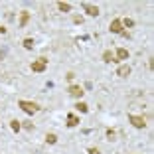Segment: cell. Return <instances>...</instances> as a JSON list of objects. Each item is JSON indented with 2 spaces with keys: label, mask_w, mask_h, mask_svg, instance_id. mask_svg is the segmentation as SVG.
Listing matches in <instances>:
<instances>
[{
  "label": "cell",
  "mask_w": 154,
  "mask_h": 154,
  "mask_svg": "<svg viewBox=\"0 0 154 154\" xmlns=\"http://www.w3.org/2000/svg\"><path fill=\"white\" fill-rule=\"evenodd\" d=\"M18 107L24 111V113H28V115H36L38 111L42 109L38 103H34V101H24V99H22V101H18Z\"/></svg>",
  "instance_id": "6da1fadb"
},
{
  "label": "cell",
  "mask_w": 154,
  "mask_h": 154,
  "mask_svg": "<svg viewBox=\"0 0 154 154\" xmlns=\"http://www.w3.org/2000/svg\"><path fill=\"white\" fill-rule=\"evenodd\" d=\"M45 67H48V59L45 57H40V59H36V61H32V71H36V73L45 71Z\"/></svg>",
  "instance_id": "7a4b0ae2"
},
{
  "label": "cell",
  "mask_w": 154,
  "mask_h": 154,
  "mask_svg": "<svg viewBox=\"0 0 154 154\" xmlns=\"http://www.w3.org/2000/svg\"><path fill=\"white\" fill-rule=\"evenodd\" d=\"M128 121L134 128H144L146 127V121L142 117H136V115H128Z\"/></svg>",
  "instance_id": "3957f363"
},
{
  "label": "cell",
  "mask_w": 154,
  "mask_h": 154,
  "mask_svg": "<svg viewBox=\"0 0 154 154\" xmlns=\"http://www.w3.org/2000/svg\"><path fill=\"white\" fill-rule=\"evenodd\" d=\"M67 93H69V95H71V97H75V99H81V97H83V93H85V91H83V87H81V85H69Z\"/></svg>",
  "instance_id": "277c9868"
},
{
  "label": "cell",
  "mask_w": 154,
  "mask_h": 154,
  "mask_svg": "<svg viewBox=\"0 0 154 154\" xmlns=\"http://www.w3.org/2000/svg\"><path fill=\"white\" fill-rule=\"evenodd\" d=\"M83 10H85V14L87 16H93V18H97V16H99V8H97V6H91V4H83Z\"/></svg>",
  "instance_id": "5b68a950"
},
{
  "label": "cell",
  "mask_w": 154,
  "mask_h": 154,
  "mask_svg": "<svg viewBox=\"0 0 154 154\" xmlns=\"http://www.w3.org/2000/svg\"><path fill=\"white\" fill-rule=\"evenodd\" d=\"M109 30H111V32H113V34H121V32H122V22H121V20H119V18H115L113 22H111Z\"/></svg>",
  "instance_id": "8992f818"
},
{
  "label": "cell",
  "mask_w": 154,
  "mask_h": 154,
  "mask_svg": "<svg viewBox=\"0 0 154 154\" xmlns=\"http://www.w3.org/2000/svg\"><path fill=\"white\" fill-rule=\"evenodd\" d=\"M115 59H117V61H122V59H128V50H125V48H119V50L115 51Z\"/></svg>",
  "instance_id": "52a82bcc"
},
{
  "label": "cell",
  "mask_w": 154,
  "mask_h": 154,
  "mask_svg": "<svg viewBox=\"0 0 154 154\" xmlns=\"http://www.w3.org/2000/svg\"><path fill=\"white\" fill-rule=\"evenodd\" d=\"M117 75L119 77H127V75H131V65H119V69H117Z\"/></svg>",
  "instance_id": "ba28073f"
},
{
  "label": "cell",
  "mask_w": 154,
  "mask_h": 154,
  "mask_svg": "<svg viewBox=\"0 0 154 154\" xmlns=\"http://www.w3.org/2000/svg\"><path fill=\"white\" fill-rule=\"evenodd\" d=\"M77 125H79V117H75L73 113H69V115H67V127H69V128H75Z\"/></svg>",
  "instance_id": "9c48e42d"
},
{
  "label": "cell",
  "mask_w": 154,
  "mask_h": 154,
  "mask_svg": "<svg viewBox=\"0 0 154 154\" xmlns=\"http://www.w3.org/2000/svg\"><path fill=\"white\" fill-rule=\"evenodd\" d=\"M28 20H30V12H28V10H22V12H20V28H26Z\"/></svg>",
  "instance_id": "30bf717a"
},
{
  "label": "cell",
  "mask_w": 154,
  "mask_h": 154,
  "mask_svg": "<svg viewBox=\"0 0 154 154\" xmlns=\"http://www.w3.org/2000/svg\"><path fill=\"white\" fill-rule=\"evenodd\" d=\"M103 61H105V63H113V61H117V59H115V54L111 50H107L103 54Z\"/></svg>",
  "instance_id": "8fae6325"
},
{
  "label": "cell",
  "mask_w": 154,
  "mask_h": 154,
  "mask_svg": "<svg viewBox=\"0 0 154 154\" xmlns=\"http://www.w3.org/2000/svg\"><path fill=\"white\" fill-rule=\"evenodd\" d=\"M10 128H12L14 132H18L20 128H22V121H18V119H14V121H10Z\"/></svg>",
  "instance_id": "7c38bea8"
},
{
  "label": "cell",
  "mask_w": 154,
  "mask_h": 154,
  "mask_svg": "<svg viewBox=\"0 0 154 154\" xmlns=\"http://www.w3.org/2000/svg\"><path fill=\"white\" fill-rule=\"evenodd\" d=\"M75 107H77V111H79V113H89V105L83 103V101H79Z\"/></svg>",
  "instance_id": "4fadbf2b"
},
{
  "label": "cell",
  "mask_w": 154,
  "mask_h": 154,
  "mask_svg": "<svg viewBox=\"0 0 154 154\" xmlns=\"http://www.w3.org/2000/svg\"><path fill=\"white\" fill-rule=\"evenodd\" d=\"M57 8L61 12H71V4H67V2H57Z\"/></svg>",
  "instance_id": "5bb4252c"
},
{
  "label": "cell",
  "mask_w": 154,
  "mask_h": 154,
  "mask_svg": "<svg viewBox=\"0 0 154 154\" xmlns=\"http://www.w3.org/2000/svg\"><path fill=\"white\" fill-rule=\"evenodd\" d=\"M45 140H48V144H55V142H57V136H55L54 132H48V134H45Z\"/></svg>",
  "instance_id": "9a60e30c"
},
{
  "label": "cell",
  "mask_w": 154,
  "mask_h": 154,
  "mask_svg": "<svg viewBox=\"0 0 154 154\" xmlns=\"http://www.w3.org/2000/svg\"><path fill=\"white\" fill-rule=\"evenodd\" d=\"M24 48H26V50H32L34 48V40L32 38H26V40H24Z\"/></svg>",
  "instance_id": "2e32d148"
},
{
  "label": "cell",
  "mask_w": 154,
  "mask_h": 154,
  "mask_svg": "<svg viewBox=\"0 0 154 154\" xmlns=\"http://www.w3.org/2000/svg\"><path fill=\"white\" fill-rule=\"evenodd\" d=\"M22 128H26V131H34V125L30 121H24L22 122Z\"/></svg>",
  "instance_id": "e0dca14e"
},
{
  "label": "cell",
  "mask_w": 154,
  "mask_h": 154,
  "mask_svg": "<svg viewBox=\"0 0 154 154\" xmlns=\"http://www.w3.org/2000/svg\"><path fill=\"white\" fill-rule=\"evenodd\" d=\"M121 22H122V26H127V28H132V26H134V20H131V18L121 20Z\"/></svg>",
  "instance_id": "ac0fdd59"
},
{
  "label": "cell",
  "mask_w": 154,
  "mask_h": 154,
  "mask_svg": "<svg viewBox=\"0 0 154 154\" xmlns=\"http://www.w3.org/2000/svg\"><path fill=\"white\" fill-rule=\"evenodd\" d=\"M87 154H101V152H99V148H93L91 146V148H87Z\"/></svg>",
  "instance_id": "d6986e66"
},
{
  "label": "cell",
  "mask_w": 154,
  "mask_h": 154,
  "mask_svg": "<svg viewBox=\"0 0 154 154\" xmlns=\"http://www.w3.org/2000/svg\"><path fill=\"white\" fill-rule=\"evenodd\" d=\"M107 136H109V140H115V131L109 128V131H107Z\"/></svg>",
  "instance_id": "ffe728a7"
},
{
  "label": "cell",
  "mask_w": 154,
  "mask_h": 154,
  "mask_svg": "<svg viewBox=\"0 0 154 154\" xmlns=\"http://www.w3.org/2000/svg\"><path fill=\"white\" fill-rule=\"evenodd\" d=\"M65 77H67V81H73V77H75V73H73V71H69Z\"/></svg>",
  "instance_id": "44dd1931"
},
{
  "label": "cell",
  "mask_w": 154,
  "mask_h": 154,
  "mask_svg": "<svg viewBox=\"0 0 154 154\" xmlns=\"http://www.w3.org/2000/svg\"><path fill=\"white\" fill-rule=\"evenodd\" d=\"M73 22H75V24H81L83 18H81V16H75V18H73Z\"/></svg>",
  "instance_id": "7402d4cb"
},
{
  "label": "cell",
  "mask_w": 154,
  "mask_h": 154,
  "mask_svg": "<svg viewBox=\"0 0 154 154\" xmlns=\"http://www.w3.org/2000/svg\"><path fill=\"white\" fill-rule=\"evenodd\" d=\"M0 34H6V28H2V26H0Z\"/></svg>",
  "instance_id": "603a6c76"
}]
</instances>
